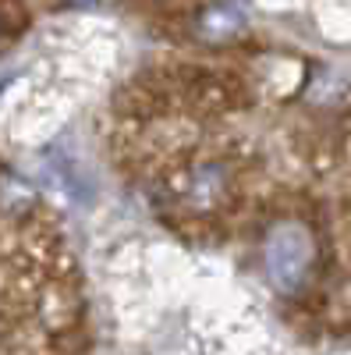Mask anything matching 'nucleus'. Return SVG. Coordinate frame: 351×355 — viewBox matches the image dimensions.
Returning a JSON list of instances; mask_svg holds the SVG:
<instances>
[{
	"instance_id": "nucleus-1",
	"label": "nucleus",
	"mask_w": 351,
	"mask_h": 355,
	"mask_svg": "<svg viewBox=\"0 0 351 355\" xmlns=\"http://www.w3.org/2000/svg\"><path fill=\"white\" fill-rule=\"evenodd\" d=\"M262 256H267V274L270 281L295 295L298 288H305L309 281V270H312V256H316V245H312V234L305 224L298 220H284L277 224L270 234H267V249H262Z\"/></svg>"
},
{
	"instance_id": "nucleus-2",
	"label": "nucleus",
	"mask_w": 351,
	"mask_h": 355,
	"mask_svg": "<svg viewBox=\"0 0 351 355\" xmlns=\"http://www.w3.org/2000/svg\"><path fill=\"white\" fill-rule=\"evenodd\" d=\"M245 28V11L238 4H213L199 15V36L210 43H227Z\"/></svg>"
},
{
	"instance_id": "nucleus-3",
	"label": "nucleus",
	"mask_w": 351,
	"mask_h": 355,
	"mask_svg": "<svg viewBox=\"0 0 351 355\" xmlns=\"http://www.w3.org/2000/svg\"><path fill=\"white\" fill-rule=\"evenodd\" d=\"M78 4H93V0H78Z\"/></svg>"
}]
</instances>
